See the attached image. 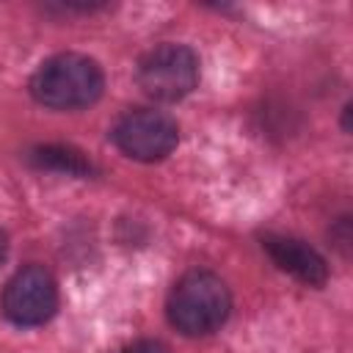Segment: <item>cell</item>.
Listing matches in <instances>:
<instances>
[{"instance_id":"1","label":"cell","mask_w":353,"mask_h":353,"mask_svg":"<svg viewBox=\"0 0 353 353\" xmlns=\"http://www.w3.org/2000/svg\"><path fill=\"white\" fill-rule=\"evenodd\" d=\"M102 66L83 52H58L39 63L30 77V97L52 110L88 108L102 97Z\"/></svg>"},{"instance_id":"2","label":"cell","mask_w":353,"mask_h":353,"mask_svg":"<svg viewBox=\"0 0 353 353\" xmlns=\"http://www.w3.org/2000/svg\"><path fill=\"white\" fill-rule=\"evenodd\" d=\"M232 312L226 281L212 270H188L168 292V323L185 336H204L218 331Z\"/></svg>"},{"instance_id":"3","label":"cell","mask_w":353,"mask_h":353,"mask_svg":"<svg viewBox=\"0 0 353 353\" xmlns=\"http://www.w3.org/2000/svg\"><path fill=\"white\" fill-rule=\"evenodd\" d=\"M199 55L185 44H157L138 61V85L154 102H179L199 85Z\"/></svg>"},{"instance_id":"4","label":"cell","mask_w":353,"mask_h":353,"mask_svg":"<svg viewBox=\"0 0 353 353\" xmlns=\"http://www.w3.org/2000/svg\"><path fill=\"white\" fill-rule=\"evenodd\" d=\"M113 143L132 160L154 163L168 157L179 143V127L176 121L154 108H135L119 116V121L110 130Z\"/></svg>"},{"instance_id":"5","label":"cell","mask_w":353,"mask_h":353,"mask_svg":"<svg viewBox=\"0 0 353 353\" xmlns=\"http://www.w3.org/2000/svg\"><path fill=\"white\" fill-rule=\"evenodd\" d=\"M0 309L6 320L19 328L44 325L58 309V284L41 265H25L17 270L0 295Z\"/></svg>"},{"instance_id":"6","label":"cell","mask_w":353,"mask_h":353,"mask_svg":"<svg viewBox=\"0 0 353 353\" xmlns=\"http://www.w3.org/2000/svg\"><path fill=\"white\" fill-rule=\"evenodd\" d=\"M262 248L284 273L303 281L306 287H323L328 281V265L323 254L312 248L309 243L298 237H287V234H265Z\"/></svg>"},{"instance_id":"7","label":"cell","mask_w":353,"mask_h":353,"mask_svg":"<svg viewBox=\"0 0 353 353\" xmlns=\"http://www.w3.org/2000/svg\"><path fill=\"white\" fill-rule=\"evenodd\" d=\"M28 160L36 168H47V171H58V174H69V176H94L97 165L74 146H63V143H41L33 146L28 152Z\"/></svg>"},{"instance_id":"8","label":"cell","mask_w":353,"mask_h":353,"mask_svg":"<svg viewBox=\"0 0 353 353\" xmlns=\"http://www.w3.org/2000/svg\"><path fill=\"white\" fill-rule=\"evenodd\" d=\"M119 353H168V347L163 342H157V339H138V342L121 347Z\"/></svg>"},{"instance_id":"9","label":"cell","mask_w":353,"mask_h":353,"mask_svg":"<svg viewBox=\"0 0 353 353\" xmlns=\"http://www.w3.org/2000/svg\"><path fill=\"white\" fill-rule=\"evenodd\" d=\"M6 254H8V240H6V232H0V265L6 262Z\"/></svg>"}]
</instances>
